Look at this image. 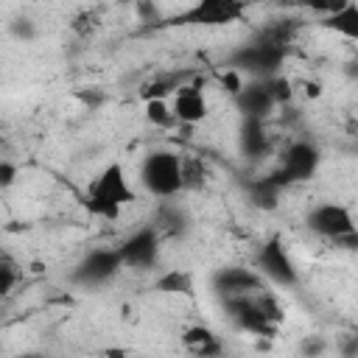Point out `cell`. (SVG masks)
I'll use <instances>...</instances> for the list:
<instances>
[{
	"instance_id": "6da1fadb",
	"label": "cell",
	"mask_w": 358,
	"mask_h": 358,
	"mask_svg": "<svg viewBox=\"0 0 358 358\" xmlns=\"http://www.w3.org/2000/svg\"><path fill=\"white\" fill-rule=\"evenodd\" d=\"M137 201V190L126 173V168L120 162H109L103 165L87 185L84 190V210L92 218H103V221H117L123 207Z\"/></svg>"
},
{
	"instance_id": "7a4b0ae2",
	"label": "cell",
	"mask_w": 358,
	"mask_h": 358,
	"mask_svg": "<svg viewBox=\"0 0 358 358\" xmlns=\"http://www.w3.org/2000/svg\"><path fill=\"white\" fill-rule=\"evenodd\" d=\"M137 176L148 196H154L159 201H171L173 196H179L185 190L182 154H176L171 148H154L143 157Z\"/></svg>"
},
{
	"instance_id": "3957f363",
	"label": "cell",
	"mask_w": 358,
	"mask_h": 358,
	"mask_svg": "<svg viewBox=\"0 0 358 358\" xmlns=\"http://www.w3.org/2000/svg\"><path fill=\"white\" fill-rule=\"evenodd\" d=\"M305 224L310 232H316L324 241H336V243H352L355 241V218L350 213L347 204L341 201H319L308 210Z\"/></svg>"
},
{
	"instance_id": "277c9868",
	"label": "cell",
	"mask_w": 358,
	"mask_h": 358,
	"mask_svg": "<svg viewBox=\"0 0 358 358\" xmlns=\"http://www.w3.org/2000/svg\"><path fill=\"white\" fill-rule=\"evenodd\" d=\"M285 59V48L274 39H255L249 45H241L235 53H232V67L235 73H252L255 78H266L271 76Z\"/></svg>"
},
{
	"instance_id": "5b68a950",
	"label": "cell",
	"mask_w": 358,
	"mask_h": 358,
	"mask_svg": "<svg viewBox=\"0 0 358 358\" xmlns=\"http://www.w3.org/2000/svg\"><path fill=\"white\" fill-rule=\"evenodd\" d=\"M123 263H120V255H117V246H98V249H90L70 271V280L81 288H98V285H106L109 280H115L120 274Z\"/></svg>"
},
{
	"instance_id": "8992f818",
	"label": "cell",
	"mask_w": 358,
	"mask_h": 358,
	"mask_svg": "<svg viewBox=\"0 0 358 358\" xmlns=\"http://www.w3.org/2000/svg\"><path fill=\"white\" fill-rule=\"evenodd\" d=\"M319 165H322L319 148L313 143H308V140H296V143H291L280 154V165L271 173V179L280 187L294 185V182H308V179H313V173L319 171Z\"/></svg>"
},
{
	"instance_id": "52a82bcc",
	"label": "cell",
	"mask_w": 358,
	"mask_h": 358,
	"mask_svg": "<svg viewBox=\"0 0 358 358\" xmlns=\"http://www.w3.org/2000/svg\"><path fill=\"white\" fill-rule=\"evenodd\" d=\"M159 243H162V235L157 232L154 224H145V227H137L134 232H129L117 243L123 268H137V271L154 268L159 260Z\"/></svg>"
},
{
	"instance_id": "ba28073f",
	"label": "cell",
	"mask_w": 358,
	"mask_h": 358,
	"mask_svg": "<svg viewBox=\"0 0 358 358\" xmlns=\"http://www.w3.org/2000/svg\"><path fill=\"white\" fill-rule=\"evenodd\" d=\"M246 17V6L238 0H199L179 11L173 17L176 25H204V28H218V25H232Z\"/></svg>"
},
{
	"instance_id": "9c48e42d",
	"label": "cell",
	"mask_w": 358,
	"mask_h": 358,
	"mask_svg": "<svg viewBox=\"0 0 358 358\" xmlns=\"http://www.w3.org/2000/svg\"><path fill=\"white\" fill-rule=\"evenodd\" d=\"M255 266H257V274L280 288H294L299 282V274H296V266L288 255V249L282 246L280 238H268L260 243L257 255H255Z\"/></svg>"
},
{
	"instance_id": "30bf717a",
	"label": "cell",
	"mask_w": 358,
	"mask_h": 358,
	"mask_svg": "<svg viewBox=\"0 0 358 358\" xmlns=\"http://www.w3.org/2000/svg\"><path fill=\"white\" fill-rule=\"evenodd\" d=\"M232 322L241 327V330H249V333H271L274 324L271 319H277L280 313L268 308V299L266 296H257V294H246V296H232V299H224Z\"/></svg>"
},
{
	"instance_id": "8fae6325",
	"label": "cell",
	"mask_w": 358,
	"mask_h": 358,
	"mask_svg": "<svg viewBox=\"0 0 358 358\" xmlns=\"http://www.w3.org/2000/svg\"><path fill=\"white\" fill-rule=\"evenodd\" d=\"M280 101L277 92V81L274 78H255V81H243L241 92L235 95V106L243 117L249 120H263L271 106Z\"/></svg>"
},
{
	"instance_id": "7c38bea8",
	"label": "cell",
	"mask_w": 358,
	"mask_h": 358,
	"mask_svg": "<svg viewBox=\"0 0 358 358\" xmlns=\"http://www.w3.org/2000/svg\"><path fill=\"white\" fill-rule=\"evenodd\" d=\"M171 115L182 126L204 123L210 115V103H207L201 84H179L173 90V98H171Z\"/></svg>"
},
{
	"instance_id": "4fadbf2b",
	"label": "cell",
	"mask_w": 358,
	"mask_h": 358,
	"mask_svg": "<svg viewBox=\"0 0 358 358\" xmlns=\"http://www.w3.org/2000/svg\"><path fill=\"white\" fill-rule=\"evenodd\" d=\"M263 285V277L252 268H241V266H224L213 274V288L224 296V299H232V296H246V294H255L260 291Z\"/></svg>"
},
{
	"instance_id": "5bb4252c",
	"label": "cell",
	"mask_w": 358,
	"mask_h": 358,
	"mask_svg": "<svg viewBox=\"0 0 358 358\" xmlns=\"http://www.w3.org/2000/svg\"><path fill=\"white\" fill-rule=\"evenodd\" d=\"M182 344L196 358H213V355L221 352V341H218V336L207 324H190V327H185L182 330Z\"/></svg>"
},
{
	"instance_id": "9a60e30c",
	"label": "cell",
	"mask_w": 358,
	"mask_h": 358,
	"mask_svg": "<svg viewBox=\"0 0 358 358\" xmlns=\"http://www.w3.org/2000/svg\"><path fill=\"white\" fill-rule=\"evenodd\" d=\"M238 145H241V154H243V157L260 159V157L268 151V134H266L263 120H249V117H243L241 134H238Z\"/></svg>"
},
{
	"instance_id": "2e32d148",
	"label": "cell",
	"mask_w": 358,
	"mask_h": 358,
	"mask_svg": "<svg viewBox=\"0 0 358 358\" xmlns=\"http://www.w3.org/2000/svg\"><path fill=\"white\" fill-rule=\"evenodd\" d=\"M246 193H249V201H252L257 210H277L282 187H280L271 176H260V179H255V182L246 187Z\"/></svg>"
},
{
	"instance_id": "e0dca14e",
	"label": "cell",
	"mask_w": 358,
	"mask_h": 358,
	"mask_svg": "<svg viewBox=\"0 0 358 358\" xmlns=\"http://www.w3.org/2000/svg\"><path fill=\"white\" fill-rule=\"evenodd\" d=\"M157 232L162 235H179V232H185L187 227H190V218H187V213L179 207V204H162L159 210H157Z\"/></svg>"
},
{
	"instance_id": "ac0fdd59",
	"label": "cell",
	"mask_w": 358,
	"mask_h": 358,
	"mask_svg": "<svg viewBox=\"0 0 358 358\" xmlns=\"http://www.w3.org/2000/svg\"><path fill=\"white\" fill-rule=\"evenodd\" d=\"M322 22H324L327 28H336V31L344 34V36H355V34H358V6H355V3H341V6H336Z\"/></svg>"
},
{
	"instance_id": "d6986e66",
	"label": "cell",
	"mask_w": 358,
	"mask_h": 358,
	"mask_svg": "<svg viewBox=\"0 0 358 358\" xmlns=\"http://www.w3.org/2000/svg\"><path fill=\"white\" fill-rule=\"evenodd\" d=\"M154 288H159L162 294H190V291H193V277H190L187 271L173 268V271L162 274Z\"/></svg>"
},
{
	"instance_id": "ffe728a7",
	"label": "cell",
	"mask_w": 358,
	"mask_h": 358,
	"mask_svg": "<svg viewBox=\"0 0 358 358\" xmlns=\"http://www.w3.org/2000/svg\"><path fill=\"white\" fill-rule=\"evenodd\" d=\"M143 115H145V120H148L151 126H159V129L173 123L171 103H168V101H159V98H157V101H145V112H143Z\"/></svg>"
},
{
	"instance_id": "44dd1931",
	"label": "cell",
	"mask_w": 358,
	"mask_h": 358,
	"mask_svg": "<svg viewBox=\"0 0 358 358\" xmlns=\"http://www.w3.org/2000/svg\"><path fill=\"white\" fill-rule=\"evenodd\" d=\"M8 34L14 36V39H22V42H31V39H36V22L34 20H28V17H14L11 22H8Z\"/></svg>"
},
{
	"instance_id": "7402d4cb",
	"label": "cell",
	"mask_w": 358,
	"mask_h": 358,
	"mask_svg": "<svg viewBox=\"0 0 358 358\" xmlns=\"http://www.w3.org/2000/svg\"><path fill=\"white\" fill-rule=\"evenodd\" d=\"M17 266H14V260H6V263H0V299L3 296H8L14 288H17Z\"/></svg>"
},
{
	"instance_id": "603a6c76",
	"label": "cell",
	"mask_w": 358,
	"mask_h": 358,
	"mask_svg": "<svg viewBox=\"0 0 358 358\" xmlns=\"http://www.w3.org/2000/svg\"><path fill=\"white\" fill-rule=\"evenodd\" d=\"M17 176H20L17 165H14V162H8V159H0V190L11 187V185L17 182Z\"/></svg>"
},
{
	"instance_id": "cb8c5ba5",
	"label": "cell",
	"mask_w": 358,
	"mask_h": 358,
	"mask_svg": "<svg viewBox=\"0 0 358 358\" xmlns=\"http://www.w3.org/2000/svg\"><path fill=\"white\" fill-rule=\"evenodd\" d=\"M221 84H224V87H227V92L235 98V95L241 92V87H243V76H241V73H235V70H227V73H224V78H221Z\"/></svg>"
},
{
	"instance_id": "d4e9b609",
	"label": "cell",
	"mask_w": 358,
	"mask_h": 358,
	"mask_svg": "<svg viewBox=\"0 0 358 358\" xmlns=\"http://www.w3.org/2000/svg\"><path fill=\"white\" fill-rule=\"evenodd\" d=\"M17 358H45V355H17Z\"/></svg>"
}]
</instances>
